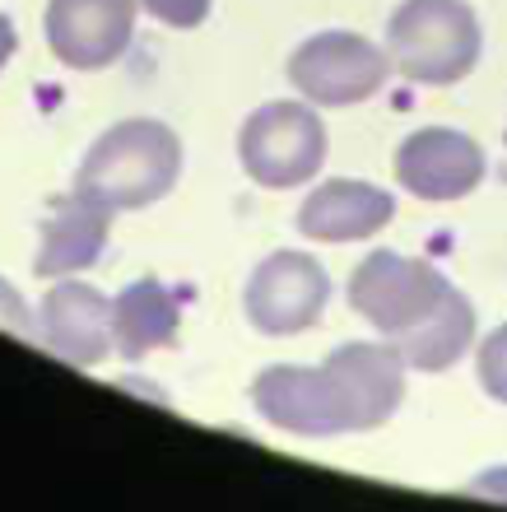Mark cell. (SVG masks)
<instances>
[{
  "label": "cell",
  "mask_w": 507,
  "mask_h": 512,
  "mask_svg": "<svg viewBox=\"0 0 507 512\" xmlns=\"http://www.w3.org/2000/svg\"><path fill=\"white\" fill-rule=\"evenodd\" d=\"M405 373L410 364L401 359L396 345L377 340H349L321 364V378L331 391L340 433H368L382 429L405 401Z\"/></svg>",
  "instance_id": "8992f818"
},
{
  "label": "cell",
  "mask_w": 507,
  "mask_h": 512,
  "mask_svg": "<svg viewBox=\"0 0 507 512\" xmlns=\"http://www.w3.org/2000/svg\"><path fill=\"white\" fill-rule=\"evenodd\" d=\"M396 182L419 201H461L484 182V149L466 131L424 126V131L405 135L396 149Z\"/></svg>",
  "instance_id": "30bf717a"
},
{
  "label": "cell",
  "mask_w": 507,
  "mask_h": 512,
  "mask_svg": "<svg viewBox=\"0 0 507 512\" xmlns=\"http://www.w3.org/2000/svg\"><path fill=\"white\" fill-rule=\"evenodd\" d=\"M107 233H112V210H107V205L89 201L80 191L56 196L52 210H47L38 224V256H33V270H38L42 280L89 270L98 256L107 252Z\"/></svg>",
  "instance_id": "4fadbf2b"
},
{
  "label": "cell",
  "mask_w": 507,
  "mask_h": 512,
  "mask_svg": "<svg viewBox=\"0 0 507 512\" xmlns=\"http://www.w3.org/2000/svg\"><path fill=\"white\" fill-rule=\"evenodd\" d=\"M0 331H10L19 340H38V312H28L24 294L10 280H0Z\"/></svg>",
  "instance_id": "e0dca14e"
},
{
  "label": "cell",
  "mask_w": 507,
  "mask_h": 512,
  "mask_svg": "<svg viewBox=\"0 0 507 512\" xmlns=\"http://www.w3.org/2000/svg\"><path fill=\"white\" fill-rule=\"evenodd\" d=\"M391 219H396L391 191L359 177H331L307 191V201L298 205V233L317 243H363L377 238Z\"/></svg>",
  "instance_id": "8fae6325"
},
{
  "label": "cell",
  "mask_w": 507,
  "mask_h": 512,
  "mask_svg": "<svg viewBox=\"0 0 507 512\" xmlns=\"http://www.w3.org/2000/svg\"><path fill=\"white\" fill-rule=\"evenodd\" d=\"M140 10L168 28H201L210 19V0H140Z\"/></svg>",
  "instance_id": "ac0fdd59"
},
{
  "label": "cell",
  "mask_w": 507,
  "mask_h": 512,
  "mask_svg": "<svg viewBox=\"0 0 507 512\" xmlns=\"http://www.w3.org/2000/svg\"><path fill=\"white\" fill-rule=\"evenodd\" d=\"M38 345L70 368H98L117 350L112 298L84 280H56L38 308Z\"/></svg>",
  "instance_id": "9c48e42d"
},
{
  "label": "cell",
  "mask_w": 507,
  "mask_h": 512,
  "mask_svg": "<svg viewBox=\"0 0 507 512\" xmlns=\"http://www.w3.org/2000/svg\"><path fill=\"white\" fill-rule=\"evenodd\" d=\"M475 373H480V387L507 405V322L498 331L480 340V354H475Z\"/></svg>",
  "instance_id": "2e32d148"
},
{
  "label": "cell",
  "mask_w": 507,
  "mask_h": 512,
  "mask_svg": "<svg viewBox=\"0 0 507 512\" xmlns=\"http://www.w3.org/2000/svg\"><path fill=\"white\" fill-rule=\"evenodd\" d=\"M447 294L452 284L438 266L401 252H368L349 275V308L387 340L410 336L414 326L442 308Z\"/></svg>",
  "instance_id": "277c9868"
},
{
  "label": "cell",
  "mask_w": 507,
  "mask_h": 512,
  "mask_svg": "<svg viewBox=\"0 0 507 512\" xmlns=\"http://www.w3.org/2000/svg\"><path fill=\"white\" fill-rule=\"evenodd\" d=\"M177 177H182L177 131L154 117H131V122L107 126L89 145L75 173V191L121 215V210H149L154 201H163L177 187Z\"/></svg>",
  "instance_id": "6da1fadb"
},
{
  "label": "cell",
  "mask_w": 507,
  "mask_h": 512,
  "mask_svg": "<svg viewBox=\"0 0 507 512\" xmlns=\"http://www.w3.org/2000/svg\"><path fill=\"white\" fill-rule=\"evenodd\" d=\"M391 75V56L387 47L368 42L363 33H345V28H331V33H317L307 38L294 56H289V80L294 89L317 103V108H354V103H368V98L387 84Z\"/></svg>",
  "instance_id": "5b68a950"
},
{
  "label": "cell",
  "mask_w": 507,
  "mask_h": 512,
  "mask_svg": "<svg viewBox=\"0 0 507 512\" xmlns=\"http://www.w3.org/2000/svg\"><path fill=\"white\" fill-rule=\"evenodd\" d=\"M331 298V275L307 252H270L247 280L242 308L261 336H298L321 322Z\"/></svg>",
  "instance_id": "52a82bcc"
},
{
  "label": "cell",
  "mask_w": 507,
  "mask_h": 512,
  "mask_svg": "<svg viewBox=\"0 0 507 512\" xmlns=\"http://www.w3.org/2000/svg\"><path fill=\"white\" fill-rule=\"evenodd\" d=\"M391 345H396L405 364L419 368V373H447V368L461 364L466 350L475 345V308H470V298L461 294V289H452L428 322H419L410 336L391 340Z\"/></svg>",
  "instance_id": "9a60e30c"
},
{
  "label": "cell",
  "mask_w": 507,
  "mask_h": 512,
  "mask_svg": "<svg viewBox=\"0 0 507 512\" xmlns=\"http://www.w3.org/2000/svg\"><path fill=\"white\" fill-rule=\"evenodd\" d=\"M252 405L270 429L298 433V438H335L340 433V419H335L321 364L317 368H303V364L261 368L252 382Z\"/></svg>",
  "instance_id": "7c38bea8"
},
{
  "label": "cell",
  "mask_w": 507,
  "mask_h": 512,
  "mask_svg": "<svg viewBox=\"0 0 507 512\" xmlns=\"http://www.w3.org/2000/svg\"><path fill=\"white\" fill-rule=\"evenodd\" d=\"M14 47H19V33H14V24H10V14H0V70L10 66V56H14Z\"/></svg>",
  "instance_id": "d6986e66"
},
{
  "label": "cell",
  "mask_w": 507,
  "mask_h": 512,
  "mask_svg": "<svg viewBox=\"0 0 507 512\" xmlns=\"http://www.w3.org/2000/svg\"><path fill=\"white\" fill-rule=\"evenodd\" d=\"M135 5L140 0H47V47L70 70L117 66L135 38Z\"/></svg>",
  "instance_id": "ba28073f"
},
{
  "label": "cell",
  "mask_w": 507,
  "mask_h": 512,
  "mask_svg": "<svg viewBox=\"0 0 507 512\" xmlns=\"http://www.w3.org/2000/svg\"><path fill=\"white\" fill-rule=\"evenodd\" d=\"M503 140H507V135H503Z\"/></svg>",
  "instance_id": "ffe728a7"
},
{
  "label": "cell",
  "mask_w": 507,
  "mask_h": 512,
  "mask_svg": "<svg viewBox=\"0 0 507 512\" xmlns=\"http://www.w3.org/2000/svg\"><path fill=\"white\" fill-rule=\"evenodd\" d=\"M484 52L480 19L466 0H405L387 19V56L410 84L466 80Z\"/></svg>",
  "instance_id": "7a4b0ae2"
},
{
  "label": "cell",
  "mask_w": 507,
  "mask_h": 512,
  "mask_svg": "<svg viewBox=\"0 0 507 512\" xmlns=\"http://www.w3.org/2000/svg\"><path fill=\"white\" fill-rule=\"evenodd\" d=\"M112 326H117V354L140 364V359L177 340L182 298L154 275H140L112 298Z\"/></svg>",
  "instance_id": "5bb4252c"
},
{
  "label": "cell",
  "mask_w": 507,
  "mask_h": 512,
  "mask_svg": "<svg viewBox=\"0 0 507 512\" xmlns=\"http://www.w3.org/2000/svg\"><path fill=\"white\" fill-rule=\"evenodd\" d=\"M238 159L256 187L289 191L317 177L326 163V126L312 103H261L238 131Z\"/></svg>",
  "instance_id": "3957f363"
}]
</instances>
